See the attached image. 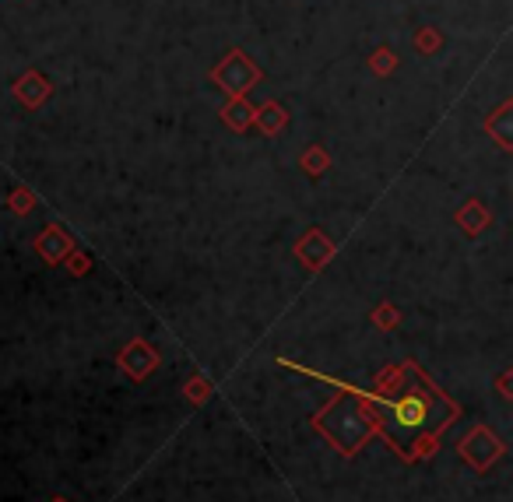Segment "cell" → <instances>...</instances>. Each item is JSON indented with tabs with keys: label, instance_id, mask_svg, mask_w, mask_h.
Returning <instances> with one entry per match:
<instances>
[{
	"label": "cell",
	"instance_id": "3",
	"mask_svg": "<svg viewBox=\"0 0 513 502\" xmlns=\"http://www.w3.org/2000/svg\"><path fill=\"white\" fill-rule=\"evenodd\" d=\"M120 366L131 372L134 379H144L148 372L159 366V355H155V351H152L144 341H134L127 351H123V355H120Z\"/></svg>",
	"mask_w": 513,
	"mask_h": 502
},
{
	"label": "cell",
	"instance_id": "4",
	"mask_svg": "<svg viewBox=\"0 0 513 502\" xmlns=\"http://www.w3.org/2000/svg\"><path fill=\"white\" fill-rule=\"evenodd\" d=\"M35 250H39V253H43V257H46L50 264H56V261H60V257H64V253L71 250V239L60 236V229H50L46 236L35 242Z\"/></svg>",
	"mask_w": 513,
	"mask_h": 502
},
{
	"label": "cell",
	"instance_id": "2",
	"mask_svg": "<svg viewBox=\"0 0 513 502\" xmlns=\"http://www.w3.org/2000/svg\"><path fill=\"white\" fill-rule=\"evenodd\" d=\"M460 457H464V460H471L478 471H486L492 460H499V457H503V443H499L488 428L478 425V428H475L464 443H460Z\"/></svg>",
	"mask_w": 513,
	"mask_h": 502
},
{
	"label": "cell",
	"instance_id": "5",
	"mask_svg": "<svg viewBox=\"0 0 513 502\" xmlns=\"http://www.w3.org/2000/svg\"><path fill=\"white\" fill-rule=\"evenodd\" d=\"M54 502H64V499H54Z\"/></svg>",
	"mask_w": 513,
	"mask_h": 502
},
{
	"label": "cell",
	"instance_id": "1",
	"mask_svg": "<svg viewBox=\"0 0 513 502\" xmlns=\"http://www.w3.org/2000/svg\"><path fill=\"white\" fill-rule=\"evenodd\" d=\"M411 383L415 387H408L394 400L383 394H366V390H355V394L362 397L377 436H383L401 460H422L436 453L439 436L450 428L460 408L422 369H415Z\"/></svg>",
	"mask_w": 513,
	"mask_h": 502
}]
</instances>
